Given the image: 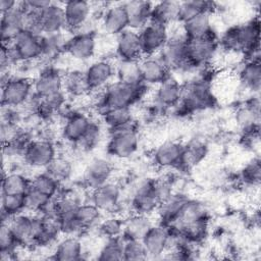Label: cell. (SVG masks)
Listing matches in <instances>:
<instances>
[{"instance_id":"cell-29","label":"cell","mask_w":261,"mask_h":261,"mask_svg":"<svg viewBox=\"0 0 261 261\" xmlns=\"http://www.w3.org/2000/svg\"><path fill=\"white\" fill-rule=\"evenodd\" d=\"M40 24L42 35L65 32V17L62 3L51 2L40 13Z\"/></svg>"},{"instance_id":"cell-55","label":"cell","mask_w":261,"mask_h":261,"mask_svg":"<svg viewBox=\"0 0 261 261\" xmlns=\"http://www.w3.org/2000/svg\"><path fill=\"white\" fill-rule=\"evenodd\" d=\"M100 139H101V126L98 122L93 120L89 129L85 134V136L74 146H77L81 151L89 152L96 148Z\"/></svg>"},{"instance_id":"cell-34","label":"cell","mask_w":261,"mask_h":261,"mask_svg":"<svg viewBox=\"0 0 261 261\" xmlns=\"http://www.w3.org/2000/svg\"><path fill=\"white\" fill-rule=\"evenodd\" d=\"M84 202L85 199L83 196V192L75 188H62L59 195L55 198L56 211L59 219L72 215L77 207Z\"/></svg>"},{"instance_id":"cell-57","label":"cell","mask_w":261,"mask_h":261,"mask_svg":"<svg viewBox=\"0 0 261 261\" xmlns=\"http://www.w3.org/2000/svg\"><path fill=\"white\" fill-rule=\"evenodd\" d=\"M18 4L17 1L14 0H1L0 1V11L1 14L5 13L11 9H13Z\"/></svg>"},{"instance_id":"cell-19","label":"cell","mask_w":261,"mask_h":261,"mask_svg":"<svg viewBox=\"0 0 261 261\" xmlns=\"http://www.w3.org/2000/svg\"><path fill=\"white\" fill-rule=\"evenodd\" d=\"M112 174V163L104 157H95L85 167L83 186L87 190L93 191L111 180Z\"/></svg>"},{"instance_id":"cell-22","label":"cell","mask_w":261,"mask_h":261,"mask_svg":"<svg viewBox=\"0 0 261 261\" xmlns=\"http://www.w3.org/2000/svg\"><path fill=\"white\" fill-rule=\"evenodd\" d=\"M91 117L83 111H69L65 117L61 127L62 138L69 144H77L85 136L92 123Z\"/></svg>"},{"instance_id":"cell-20","label":"cell","mask_w":261,"mask_h":261,"mask_svg":"<svg viewBox=\"0 0 261 261\" xmlns=\"http://www.w3.org/2000/svg\"><path fill=\"white\" fill-rule=\"evenodd\" d=\"M99 23L101 31L110 37H116L128 29V18L123 3H114L103 9Z\"/></svg>"},{"instance_id":"cell-52","label":"cell","mask_w":261,"mask_h":261,"mask_svg":"<svg viewBox=\"0 0 261 261\" xmlns=\"http://www.w3.org/2000/svg\"><path fill=\"white\" fill-rule=\"evenodd\" d=\"M240 179L246 188H258L261 180V163L258 156L249 160L240 171Z\"/></svg>"},{"instance_id":"cell-54","label":"cell","mask_w":261,"mask_h":261,"mask_svg":"<svg viewBox=\"0 0 261 261\" xmlns=\"http://www.w3.org/2000/svg\"><path fill=\"white\" fill-rule=\"evenodd\" d=\"M146 259H148V255L142 240L123 239V260L140 261Z\"/></svg>"},{"instance_id":"cell-46","label":"cell","mask_w":261,"mask_h":261,"mask_svg":"<svg viewBox=\"0 0 261 261\" xmlns=\"http://www.w3.org/2000/svg\"><path fill=\"white\" fill-rule=\"evenodd\" d=\"M63 91L66 96L81 97L90 93L84 71L70 70L63 74Z\"/></svg>"},{"instance_id":"cell-25","label":"cell","mask_w":261,"mask_h":261,"mask_svg":"<svg viewBox=\"0 0 261 261\" xmlns=\"http://www.w3.org/2000/svg\"><path fill=\"white\" fill-rule=\"evenodd\" d=\"M139 67L142 83L148 87L159 85L171 74L158 54L142 56L139 59Z\"/></svg>"},{"instance_id":"cell-47","label":"cell","mask_w":261,"mask_h":261,"mask_svg":"<svg viewBox=\"0 0 261 261\" xmlns=\"http://www.w3.org/2000/svg\"><path fill=\"white\" fill-rule=\"evenodd\" d=\"M115 80L134 86L143 84L140 74L139 60H117L115 62Z\"/></svg>"},{"instance_id":"cell-9","label":"cell","mask_w":261,"mask_h":261,"mask_svg":"<svg viewBox=\"0 0 261 261\" xmlns=\"http://www.w3.org/2000/svg\"><path fill=\"white\" fill-rule=\"evenodd\" d=\"M15 64L32 63L42 58V35L22 30L8 45Z\"/></svg>"},{"instance_id":"cell-50","label":"cell","mask_w":261,"mask_h":261,"mask_svg":"<svg viewBox=\"0 0 261 261\" xmlns=\"http://www.w3.org/2000/svg\"><path fill=\"white\" fill-rule=\"evenodd\" d=\"M31 187L50 198H56L62 190V186L46 171L35 174L31 178Z\"/></svg>"},{"instance_id":"cell-18","label":"cell","mask_w":261,"mask_h":261,"mask_svg":"<svg viewBox=\"0 0 261 261\" xmlns=\"http://www.w3.org/2000/svg\"><path fill=\"white\" fill-rule=\"evenodd\" d=\"M182 84L170 74L162 83L155 86L153 100L151 103L160 108L163 112L173 109L180 101Z\"/></svg>"},{"instance_id":"cell-15","label":"cell","mask_w":261,"mask_h":261,"mask_svg":"<svg viewBox=\"0 0 261 261\" xmlns=\"http://www.w3.org/2000/svg\"><path fill=\"white\" fill-rule=\"evenodd\" d=\"M148 259H162L170 249V231L166 225L153 223L142 239Z\"/></svg>"},{"instance_id":"cell-10","label":"cell","mask_w":261,"mask_h":261,"mask_svg":"<svg viewBox=\"0 0 261 261\" xmlns=\"http://www.w3.org/2000/svg\"><path fill=\"white\" fill-rule=\"evenodd\" d=\"M57 156L56 146L47 138L33 139L23 151L22 159L31 168L45 169Z\"/></svg>"},{"instance_id":"cell-14","label":"cell","mask_w":261,"mask_h":261,"mask_svg":"<svg viewBox=\"0 0 261 261\" xmlns=\"http://www.w3.org/2000/svg\"><path fill=\"white\" fill-rule=\"evenodd\" d=\"M97 51V37L95 33L77 32L68 35L65 53L76 61L91 60Z\"/></svg>"},{"instance_id":"cell-33","label":"cell","mask_w":261,"mask_h":261,"mask_svg":"<svg viewBox=\"0 0 261 261\" xmlns=\"http://www.w3.org/2000/svg\"><path fill=\"white\" fill-rule=\"evenodd\" d=\"M127 18L128 28L140 31L151 20L153 3L143 0H132L123 2Z\"/></svg>"},{"instance_id":"cell-38","label":"cell","mask_w":261,"mask_h":261,"mask_svg":"<svg viewBox=\"0 0 261 261\" xmlns=\"http://www.w3.org/2000/svg\"><path fill=\"white\" fill-rule=\"evenodd\" d=\"M150 215L132 213L124 219L122 239L124 240H142L148 229L152 226Z\"/></svg>"},{"instance_id":"cell-56","label":"cell","mask_w":261,"mask_h":261,"mask_svg":"<svg viewBox=\"0 0 261 261\" xmlns=\"http://www.w3.org/2000/svg\"><path fill=\"white\" fill-rule=\"evenodd\" d=\"M51 2L52 1H48V0H29V1H22V4L25 9L41 13L48 5H50Z\"/></svg>"},{"instance_id":"cell-13","label":"cell","mask_w":261,"mask_h":261,"mask_svg":"<svg viewBox=\"0 0 261 261\" xmlns=\"http://www.w3.org/2000/svg\"><path fill=\"white\" fill-rule=\"evenodd\" d=\"M139 32L143 56L156 55L164 47L168 40V27L154 20H150Z\"/></svg>"},{"instance_id":"cell-28","label":"cell","mask_w":261,"mask_h":261,"mask_svg":"<svg viewBox=\"0 0 261 261\" xmlns=\"http://www.w3.org/2000/svg\"><path fill=\"white\" fill-rule=\"evenodd\" d=\"M238 79L251 95H259L261 89L260 59H243L238 68Z\"/></svg>"},{"instance_id":"cell-6","label":"cell","mask_w":261,"mask_h":261,"mask_svg":"<svg viewBox=\"0 0 261 261\" xmlns=\"http://www.w3.org/2000/svg\"><path fill=\"white\" fill-rule=\"evenodd\" d=\"M187 43L188 39L181 29L180 23L178 28H175L172 31L169 30L168 40L161 51L158 53V56L161 58L170 72L186 71Z\"/></svg>"},{"instance_id":"cell-49","label":"cell","mask_w":261,"mask_h":261,"mask_svg":"<svg viewBox=\"0 0 261 261\" xmlns=\"http://www.w3.org/2000/svg\"><path fill=\"white\" fill-rule=\"evenodd\" d=\"M123 225L124 219L118 214H108L105 218L102 217L96 227L101 237L104 239H112L122 238Z\"/></svg>"},{"instance_id":"cell-16","label":"cell","mask_w":261,"mask_h":261,"mask_svg":"<svg viewBox=\"0 0 261 261\" xmlns=\"http://www.w3.org/2000/svg\"><path fill=\"white\" fill-rule=\"evenodd\" d=\"M63 74L59 68L52 64H46L33 79L35 95L47 97L63 91Z\"/></svg>"},{"instance_id":"cell-17","label":"cell","mask_w":261,"mask_h":261,"mask_svg":"<svg viewBox=\"0 0 261 261\" xmlns=\"http://www.w3.org/2000/svg\"><path fill=\"white\" fill-rule=\"evenodd\" d=\"M62 5L66 32L70 34L81 32L90 21L93 10L92 4L85 0H69Z\"/></svg>"},{"instance_id":"cell-24","label":"cell","mask_w":261,"mask_h":261,"mask_svg":"<svg viewBox=\"0 0 261 261\" xmlns=\"http://www.w3.org/2000/svg\"><path fill=\"white\" fill-rule=\"evenodd\" d=\"M114 52L117 60L138 61L143 56L139 32L128 28L116 36Z\"/></svg>"},{"instance_id":"cell-42","label":"cell","mask_w":261,"mask_h":261,"mask_svg":"<svg viewBox=\"0 0 261 261\" xmlns=\"http://www.w3.org/2000/svg\"><path fill=\"white\" fill-rule=\"evenodd\" d=\"M101 118L109 132L123 128L135 123L132 108H113L105 112Z\"/></svg>"},{"instance_id":"cell-35","label":"cell","mask_w":261,"mask_h":261,"mask_svg":"<svg viewBox=\"0 0 261 261\" xmlns=\"http://www.w3.org/2000/svg\"><path fill=\"white\" fill-rule=\"evenodd\" d=\"M206 217H209V212L206 205L199 200L188 198L176 220L169 226L172 228L178 229L188 223H191L193 221L206 218Z\"/></svg>"},{"instance_id":"cell-26","label":"cell","mask_w":261,"mask_h":261,"mask_svg":"<svg viewBox=\"0 0 261 261\" xmlns=\"http://www.w3.org/2000/svg\"><path fill=\"white\" fill-rule=\"evenodd\" d=\"M6 223L8 224L12 234L21 248L33 246L37 223V214L23 212L12 217Z\"/></svg>"},{"instance_id":"cell-45","label":"cell","mask_w":261,"mask_h":261,"mask_svg":"<svg viewBox=\"0 0 261 261\" xmlns=\"http://www.w3.org/2000/svg\"><path fill=\"white\" fill-rule=\"evenodd\" d=\"M23 212H27L24 195L1 194V222H8Z\"/></svg>"},{"instance_id":"cell-51","label":"cell","mask_w":261,"mask_h":261,"mask_svg":"<svg viewBox=\"0 0 261 261\" xmlns=\"http://www.w3.org/2000/svg\"><path fill=\"white\" fill-rule=\"evenodd\" d=\"M97 259L99 261L123 260V239H105V242L103 243L97 254Z\"/></svg>"},{"instance_id":"cell-41","label":"cell","mask_w":261,"mask_h":261,"mask_svg":"<svg viewBox=\"0 0 261 261\" xmlns=\"http://www.w3.org/2000/svg\"><path fill=\"white\" fill-rule=\"evenodd\" d=\"M31 187V178L24 173L12 171L3 173L1 182V194L25 195Z\"/></svg>"},{"instance_id":"cell-8","label":"cell","mask_w":261,"mask_h":261,"mask_svg":"<svg viewBox=\"0 0 261 261\" xmlns=\"http://www.w3.org/2000/svg\"><path fill=\"white\" fill-rule=\"evenodd\" d=\"M219 49L217 36L188 40L186 71L200 70L208 66L216 56Z\"/></svg>"},{"instance_id":"cell-12","label":"cell","mask_w":261,"mask_h":261,"mask_svg":"<svg viewBox=\"0 0 261 261\" xmlns=\"http://www.w3.org/2000/svg\"><path fill=\"white\" fill-rule=\"evenodd\" d=\"M90 192L89 201L98 207L102 213L117 214L122 199V190L118 182L109 180Z\"/></svg>"},{"instance_id":"cell-39","label":"cell","mask_w":261,"mask_h":261,"mask_svg":"<svg viewBox=\"0 0 261 261\" xmlns=\"http://www.w3.org/2000/svg\"><path fill=\"white\" fill-rule=\"evenodd\" d=\"M179 2L178 1H160L153 3L151 20L170 27L178 22Z\"/></svg>"},{"instance_id":"cell-36","label":"cell","mask_w":261,"mask_h":261,"mask_svg":"<svg viewBox=\"0 0 261 261\" xmlns=\"http://www.w3.org/2000/svg\"><path fill=\"white\" fill-rule=\"evenodd\" d=\"M208 153L207 144L201 139H192L184 144L180 169H191L200 164Z\"/></svg>"},{"instance_id":"cell-21","label":"cell","mask_w":261,"mask_h":261,"mask_svg":"<svg viewBox=\"0 0 261 261\" xmlns=\"http://www.w3.org/2000/svg\"><path fill=\"white\" fill-rule=\"evenodd\" d=\"M234 121L243 134L259 132L260 99L259 95H252L234 113Z\"/></svg>"},{"instance_id":"cell-2","label":"cell","mask_w":261,"mask_h":261,"mask_svg":"<svg viewBox=\"0 0 261 261\" xmlns=\"http://www.w3.org/2000/svg\"><path fill=\"white\" fill-rule=\"evenodd\" d=\"M148 88L144 84L134 86L114 80L106 88L96 92L98 97L95 101V108L100 117L113 108H132L145 98Z\"/></svg>"},{"instance_id":"cell-43","label":"cell","mask_w":261,"mask_h":261,"mask_svg":"<svg viewBox=\"0 0 261 261\" xmlns=\"http://www.w3.org/2000/svg\"><path fill=\"white\" fill-rule=\"evenodd\" d=\"M215 10H216V6L214 2L200 1V0L179 1L178 22L182 23L203 12H209L212 14Z\"/></svg>"},{"instance_id":"cell-40","label":"cell","mask_w":261,"mask_h":261,"mask_svg":"<svg viewBox=\"0 0 261 261\" xmlns=\"http://www.w3.org/2000/svg\"><path fill=\"white\" fill-rule=\"evenodd\" d=\"M209 224H210L209 217H206V218H202V219L193 221L191 223H188L178 229L172 228L170 226L168 227L178 232L180 237L184 240H186L188 243L193 245H198L202 243L208 236Z\"/></svg>"},{"instance_id":"cell-48","label":"cell","mask_w":261,"mask_h":261,"mask_svg":"<svg viewBox=\"0 0 261 261\" xmlns=\"http://www.w3.org/2000/svg\"><path fill=\"white\" fill-rule=\"evenodd\" d=\"M44 171L63 186L71 178L73 174V165L67 157L57 155L54 160L44 169Z\"/></svg>"},{"instance_id":"cell-5","label":"cell","mask_w":261,"mask_h":261,"mask_svg":"<svg viewBox=\"0 0 261 261\" xmlns=\"http://www.w3.org/2000/svg\"><path fill=\"white\" fill-rule=\"evenodd\" d=\"M2 107L19 108L25 106L34 95L33 80L24 75L2 73L1 76Z\"/></svg>"},{"instance_id":"cell-31","label":"cell","mask_w":261,"mask_h":261,"mask_svg":"<svg viewBox=\"0 0 261 261\" xmlns=\"http://www.w3.org/2000/svg\"><path fill=\"white\" fill-rule=\"evenodd\" d=\"M180 24L188 40L217 36L212 24V14L209 12L200 13Z\"/></svg>"},{"instance_id":"cell-1","label":"cell","mask_w":261,"mask_h":261,"mask_svg":"<svg viewBox=\"0 0 261 261\" xmlns=\"http://www.w3.org/2000/svg\"><path fill=\"white\" fill-rule=\"evenodd\" d=\"M219 48L227 53L240 54L243 59H260V20L252 19L228 27L218 38Z\"/></svg>"},{"instance_id":"cell-3","label":"cell","mask_w":261,"mask_h":261,"mask_svg":"<svg viewBox=\"0 0 261 261\" xmlns=\"http://www.w3.org/2000/svg\"><path fill=\"white\" fill-rule=\"evenodd\" d=\"M172 192V184L167 179H141L133 190L130 210L133 213L151 215L157 211L161 201Z\"/></svg>"},{"instance_id":"cell-23","label":"cell","mask_w":261,"mask_h":261,"mask_svg":"<svg viewBox=\"0 0 261 261\" xmlns=\"http://www.w3.org/2000/svg\"><path fill=\"white\" fill-rule=\"evenodd\" d=\"M184 144L177 141H165L159 144L152 153L153 163L161 169H179Z\"/></svg>"},{"instance_id":"cell-4","label":"cell","mask_w":261,"mask_h":261,"mask_svg":"<svg viewBox=\"0 0 261 261\" xmlns=\"http://www.w3.org/2000/svg\"><path fill=\"white\" fill-rule=\"evenodd\" d=\"M214 96L211 88V80L207 74L199 76L182 84V93L179 103L173 108L176 114L189 115L212 107Z\"/></svg>"},{"instance_id":"cell-30","label":"cell","mask_w":261,"mask_h":261,"mask_svg":"<svg viewBox=\"0 0 261 261\" xmlns=\"http://www.w3.org/2000/svg\"><path fill=\"white\" fill-rule=\"evenodd\" d=\"M84 245L77 236H65L55 244L52 259L58 261H77L84 258Z\"/></svg>"},{"instance_id":"cell-37","label":"cell","mask_w":261,"mask_h":261,"mask_svg":"<svg viewBox=\"0 0 261 261\" xmlns=\"http://www.w3.org/2000/svg\"><path fill=\"white\" fill-rule=\"evenodd\" d=\"M68 36L65 32L57 34L42 35V58L50 64L57 59L63 52H65V45Z\"/></svg>"},{"instance_id":"cell-32","label":"cell","mask_w":261,"mask_h":261,"mask_svg":"<svg viewBox=\"0 0 261 261\" xmlns=\"http://www.w3.org/2000/svg\"><path fill=\"white\" fill-rule=\"evenodd\" d=\"M188 198L189 197L182 193L172 192L163 199L156 211L158 215V222L166 226L171 225L176 220Z\"/></svg>"},{"instance_id":"cell-7","label":"cell","mask_w":261,"mask_h":261,"mask_svg":"<svg viewBox=\"0 0 261 261\" xmlns=\"http://www.w3.org/2000/svg\"><path fill=\"white\" fill-rule=\"evenodd\" d=\"M140 137L136 124L110 130L106 145L107 153L116 159H129L139 150Z\"/></svg>"},{"instance_id":"cell-11","label":"cell","mask_w":261,"mask_h":261,"mask_svg":"<svg viewBox=\"0 0 261 261\" xmlns=\"http://www.w3.org/2000/svg\"><path fill=\"white\" fill-rule=\"evenodd\" d=\"M85 80L90 92H99L115 80V62L110 58L92 61L84 70Z\"/></svg>"},{"instance_id":"cell-44","label":"cell","mask_w":261,"mask_h":261,"mask_svg":"<svg viewBox=\"0 0 261 261\" xmlns=\"http://www.w3.org/2000/svg\"><path fill=\"white\" fill-rule=\"evenodd\" d=\"M101 210L96 207L92 202L85 201L82 203L74 212V217L84 228L85 231L90 228L96 227L102 219Z\"/></svg>"},{"instance_id":"cell-53","label":"cell","mask_w":261,"mask_h":261,"mask_svg":"<svg viewBox=\"0 0 261 261\" xmlns=\"http://www.w3.org/2000/svg\"><path fill=\"white\" fill-rule=\"evenodd\" d=\"M52 199L53 198H50L44 195L43 193L39 192L38 190L30 187V189L24 195L27 212H30L33 214L41 213Z\"/></svg>"},{"instance_id":"cell-27","label":"cell","mask_w":261,"mask_h":261,"mask_svg":"<svg viewBox=\"0 0 261 261\" xmlns=\"http://www.w3.org/2000/svg\"><path fill=\"white\" fill-rule=\"evenodd\" d=\"M24 13L25 9L22 5V2H18V4L13 9L1 14V44L9 45L13 39L23 30Z\"/></svg>"}]
</instances>
